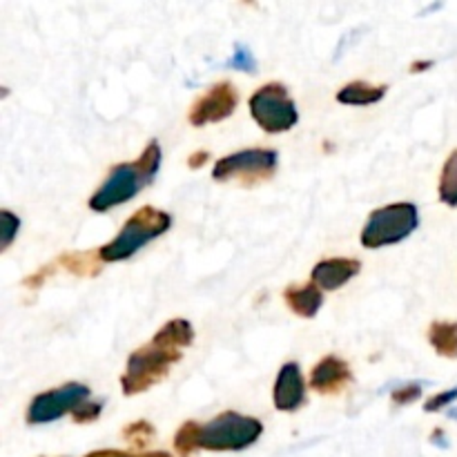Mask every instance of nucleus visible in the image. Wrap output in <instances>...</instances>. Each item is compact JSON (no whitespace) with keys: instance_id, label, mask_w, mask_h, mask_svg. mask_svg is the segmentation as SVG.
Wrapping results in <instances>:
<instances>
[{"instance_id":"nucleus-1","label":"nucleus","mask_w":457,"mask_h":457,"mask_svg":"<svg viewBox=\"0 0 457 457\" xmlns=\"http://www.w3.org/2000/svg\"><path fill=\"white\" fill-rule=\"evenodd\" d=\"M195 328L187 320H170L150 344L137 348L129 355L125 373L120 375L123 395L132 397L150 391L154 384L168 378L170 366L181 360L183 348L192 346Z\"/></svg>"},{"instance_id":"nucleus-2","label":"nucleus","mask_w":457,"mask_h":457,"mask_svg":"<svg viewBox=\"0 0 457 457\" xmlns=\"http://www.w3.org/2000/svg\"><path fill=\"white\" fill-rule=\"evenodd\" d=\"M161 168V147L156 141L143 150L132 163H119L112 168L103 186L89 196V208L94 212H107V210L132 201L145 186H150Z\"/></svg>"},{"instance_id":"nucleus-3","label":"nucleus","mask_w":457,"mask_h":457,"mask_svg":"<svg viewBox=\"0 0 457 457\" xmlns=\"http://www.w3.org/2000/svg\"><path fill=\"white\" fill-rule=\"evenodd\" d=\"M170 226H172V217L168 212L145 205L125 221V226L120 228V232L110 244L98 248V257H101L103 263L125 262V259L134 257L143 245L154 241L156 237L165 235Z\"/></svg>"},{"instance_id":"nucleus-4","label":"nucleus","mask_w":457,"mask_h":457,"mask_svg":"<svg viewBox=\"0 0 457 457\" xmlns=\"http://www.w3.org/2000/svg\"><path fill=\"white\" fill-rule=\"evenodd\" d=\"M420 226V212L415 204H391L370 212L364 230H361V245L370 250L384 248L404 241Z\"/></svg>"},{"instance_id":"nucleus-5","label":"nucleus","mask_w":457,"mask_h":457,"mask_svg":"<svg viewBox=\"0 0 457 457\" xmlns=\"http://www.w3.org/2000/svg\"><path fill=\"white\" fill-rule=\"evenodd\" d=\"M263 424L257 418L226 411L212 422L201 424L199 446L205 451H244L262 437Z\"/></svg>"},{"instance_id":"nucleus-6","label":"nucleus","mask_w":457,"mask_h":457,"mask_svg":"<svg viewBox=\"0 0 457 457\" xmlns=\"http://www.w3.org/2000/svg\"><path fill=\"white\" fill-rule=\"evenodd\" d=\"M279 154L266 147H253V150H241L235 154H228L214 163L212 179L219 183H241V186H257L268 181L275 174Z\"/></svg>"},{"instance_id":"nucleus-7","label":"nucleus","mask_w":457,"mask_h":457,"mask_svg":"<svg viewBox=\"0 0 457 457\" xmlns=\"http://www.w3.org/2000/svg\"><path fill=\"white\" fill-rule=\"evenodd\" d=\"M248 107L254 123L268 134L288 132L299 120L297 105L281 83H268L259 87L250 96Z\"/></svg>"},{"instance_id":"nucleus-8","label":"nucleus","mask_w":457,"mask_h":457,"mask_svg":"<svg viewBox=\"0 0 457 457\" xmlns=\"http://www.w3.org/2000/svg\"><path fill=\"white\" fill-rule=\"evenodd\" d=\"M87 397L89 388L79 382L62 384L61 388L40 393L27 409V424H49L54 420H61L62 415L74 413L80 404L87 402Z\"/></svg>"},{"instance_id":"nucleus-9","label":"nucleus","mask_w":457,"mask_h":457,"mask_svg":"<svg viewBox=\"0 0 457 457\" xmlns=\"http://www.w3.org/2000/svg\"><path fill=\"white\" fill-rule=\"evenodd\" d=\"M237 103H239V94H237L235 85L221 80V83L212 85L199 101H195L187 119H190L195 128H204V125L217 123V120H223L235 114Z\"/></svg>"},{"instance_id":"nucleus-10","label":"nucleus","mask_w":457,"mask_h":457,"mask_svg":"<svg viewBox=\"0 0 457 457\" xmlns=\"http://www.w3.org/2000/svg\"><path fill=\"white\" fill-rule=\"evenodd\" d=\"M306 400V384H303L302 369L297 361H288L281 366L279 375H277L275 388H272V402H275L277 411L284 413H293Z\"/></svg>"},{"instance_id":"nucleus-11","label":"nucleus","mask_w":457,"mask_h":457,"mask_svg":"<svg viewBox=\"0 0 457 457\" xmlns=\"http://www.w3.org/2000/svg\"><path fill=\"white\" fill-rule=\"evenodd\" d=\"M353 382V373L344 360L337 355H326L324 360L317 361L311 373V386L321 395H335L342 393L348 384Z\"/></svg>"},{"instance_id":"nucleus-12","label":"nucleus","mask_w":457,"mask_h":457,"mask_svg":"<svg viewBox=\"0 0 457 457\" xmlns=\"http://www.w3.org/2000/svg\"><path fill=\"white\" fill-rule=\"evenodd\" d=\"M360 270L361 263L357 262V259L333 257L317 263V266L312 268L311 277L312 284L320 290H337L342 288V286H346L353 277L360 275Z\"/></svg>"},{"instance_id":"nucleus-13","label":"nucleus","mask_w":457,"mask_h":457,"mask_svg":"<svg viewBox=\"0 0 457 457\" xmlns=\"http://www.w3.org/2000/svg\"><path fill=\"white\" fill-rule=\"evenodd\" d=\"M286 303L295 315L303 317V320H312L320 312L321 303H324V295L317 288L315 284H303V286H290L284 293Z\"/></svg>"},{"instance_id":"nucleus-14","label":"nucleus","mask_w":457,"mask_h":457,"mask_svg":"<svg viewBox=\"0 0 457 457\" xmlns=\"http://www.w3.org/2000/svg\"><path fill=\"white\" fill-rule=\"evenodd\" d=\"M386 85H370L366 80H353V83L344 85L337 92V101L344 105H373V103L382 101L386 96Z\"/></svg>"},{"instance_id":"nucleus-15","label":"nucleus","mask_w":457,"mask_h":457,"mask_svg":"<svg viewBox=\"0 0 457 457\" xmlns=\"http://www.w3.org/2000/svg\"><path fill=\"white\" fill-rule=\"evenodd\" d=\"M428 342L437 355L457 360V321H433L428 328Z\"/></svg>"},{"instance_id":"nucleus-16","label":"nucleus","mask_w":457,"mask_h":457,"mask_svg":"<svg viewBox=\"0 0 457 457\" xmlns=\"http://www.w3.org/2000/svg\"><path fill=\"white\" fill-rule=\"evenodd\" d=\"M56 266L67 268L79 277H96L101 272L98 253H65L56 259Z\"/></svg>"},{"instance_id":"nucleus-17","label":"nucleus","mask_w":457,"mask_h":457,"mask_svg":"<svg viewBox=\"0 0 457 457\" xmlns=\"http://www.w3.org/2000/svg\"><path fill=\"white\" fill-rule=\"evenodd\" d=\"M440 201L442 204L451 205V208H457V150L451 152L445 168H442Z\"/></svg>"},{"instance_id":"nucleus-18","label":"nucleus","mask_w":457,"mask_h":457,"mask_svg":"<svg viewBox=\"0 0 457 457\" xmlns=\"http://www.w3.org/2000/svg\"><path fill=\"white\" fill-rule=\"evenodd\" d=\"M199 436H201V424L196 422H186L174 436V449L179 451L181 457H190L199 446Z\"/></svg>"},{"instance_id":"nucleus-19","label":"nucleus","mask_w":457,"mask_h":457,"mask_svg":"<svg viewBox=\"0 0 457 457\" xmlns=\"http://www.w3.org/2000/svg\"><path fill=\"white\" fill-rule=\"evenodd\" d=\"M123 437L132 446H138V449H141V446H147L152 442V437H154V427H152L150 422H145V420H141V422L129 424L123 431Z\"/></svg>"},{"instance_id":"nucleus-20","label":"nucleus","mask_w":457,"mask_h":457,"mask_svg":"<svg viewBox=\"0 0 457 457\" xmlns=\"http://www.w3.org/2000/svg\"><path fill=\"white\" fill-rule=\"evenodd\" d=\"M228 65H230L232 70H239V71H257V61H254L253 52L241 43L235 45V54H232Z\"/></svg>"},{"instance_id":"nucleus-21","label":"nucleus","mask_w":457,"mask_h":457,"mask_svg":"<svg viewBox=\"0 0 457 457\" xmlns=\"http://www.w3.org/2000/svg\"><path fill=\"white\" fill-rule=\"evenodd\" d=\"M0 219H3V241H0V250H7L9 245L13 244V239H16L18 228H21V219L13 212H9V210H3V212H0Z\"/></svg>"},{"instance_id":"nucleus-22","label":"nucleus","mask_w":457,"mask_h":457,"mask_svg":"<svg viewBox=\"0 0 457 457\" xmlns=\"http://www.w3.org/2000/svg\"><path fill=\"white\" fill-rule=\"evenodd\" d=\"M420 395H422V384H420V382L406 384V386L397 388V391L391 393L393 402H395L397 406H409V404H413V402L420 400Z\"/></svg>"},{"instance_id":"nucleus-23","label":"nucleus","mask_w":457,"mask_h":457,"mask_svg":"<svg viewBox=\"0 0 457 457\" xmlns=\"http://www.w3.org/2000/svg\"><path fill=\"white\" fill-rule=\"evenodd\" d=\"M101 411H103V402H85V404H80L79 409L71 413V418H74L76 424H89L94 422V420H98Z\"/></svg>"},{"instance_id":"nucleus-24","label":"nucleus","mask_w":457,"mask_h":457,"mask_svg":"<svg viewBox=\"0 0 457 457\" xmlns=\"http://www.w3.org/2000/svg\"><path fill=\"white\" fill-rule=\"evenodd\" d=\"M457 400V386L451 388V391H445V393H437L436 397H431V400L424 404V411L427 413H437V411L446 409V406L451 404V402Z\"/></svg>"},{"instance_id":"nucleus-25","label":"nucleus","mask_w":457,"mask_h":457,"mask_svg":"<svg viewBox=\"0 0 457 457\" xmlns=\"http://www.w3.org/2000/svg\"><path fill=\"white\" fill-rule=\"evenodd\" d=\"M85 457H172V455L165 453V451H150V453H141V455L123 453V451H94V453Z\"/></svg>"},{"instance_id":"nucleus-26","label":"nucleus","mask_w":457,"mask_h":457,"mask_svg":"<svg viewBox=\"0 0 457 457\" xmlns=\"http://www.w3.org/2000/svg\"><path fill=\"white\" fill-rule=\"evenodd\" d=\"M54 266H56V263H54ZM54 266H45L43 270H40V272H36V275L27 277V279L22 281V284H25L27 288H40V286H43V281L47 279V275H49V272L54 270Z\"/></svg>"},{"instance_id":"nucleus-27","label":"nucleus","mask_w":457,"mask_h":457,"mask_svg":"<svg viewBox=\"0 0 457 457\" xmlns=\"http://www.w3.org/2000/svg\"><path fill=\"white\" fill-rule=\"evenodd\" d=\"M208 159H210L208 152L201 150V152H196V154H192L190 159H187V165H190L192 170H195V168H201V165H204L205 161H208Z\"/></svg>"},{"instance_id":"nucleus-28","label":"nucleus","mask_w":457,"mask_h":457,"mask_svg":"<svg viewBox=\"0 0 457 457\" xmlns=\"http://www.w3.org/2000/svg\"><path fill=\"white\" fill-rule=\"evenodd\" d=\"M431 65H433L431 61H418V62H413V65H411V71H415V74H418V71L428 70Z\"/></svg>"},{"instance_id":"nucleus-29","label":"nucleus","mask_w":457,"mask_h":457,"mask_svg":"<svg viewBox=\"0 0 457 457\" xmlns=\"http://www.w3.org/2000/svg\"><path fill=\"white\" fill-rule=\"evenodd\" d=\"M446 415H449L451 420H455V422H457V406H453V409H449V413H446Z\"/></svg>"}]
</instances>
